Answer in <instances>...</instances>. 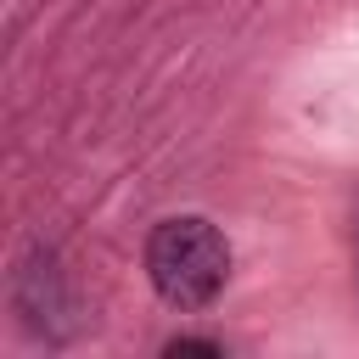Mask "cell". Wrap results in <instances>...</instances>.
Returning a JSON list of instances; mask_svg holds the SVG:
<instances>
[{
  "mask_svg": "<svg viewBox=\"0 0 359 359\" xmlns=\"http://www.w3.org/2000/svg\"><path fill=\"white\" fill-rule=\"evenodd\" d=\"M146 275H151L163 303L208 309L224 292V280H230V241L208 219H196V213L163 219L151 230V241H146Z\"/></svg>",
  "mask_w": 359,
  "mask_h": 359,
  "instance_id": "6da1fadb",
  "label": "cell"
}]
</instances>
